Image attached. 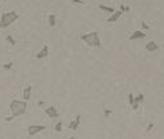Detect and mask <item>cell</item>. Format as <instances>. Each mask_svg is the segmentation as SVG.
Wrapping results in <instances>:
<instances>
[{"label":"cell","mask_w":164,"mask_h":139,"mask_svg":"<svg viewBox=\"0 0 164 139\" xmlns=\"http://www.w3.org/2000/svg\"><path fill=\"white\" fill-rule=\"evenodd\" d=\"M26 109H28V102L24 100H12L10 102V110L15 118L24 115L26 113Z\"/></svg>","instance_id":"6da1fadb"},{"label":"cell","mask_w":164,"mask_h":139,"mask_svg":"<svg viewBox=\"0 0 164 139\" xmlns=\"http://www.w3.org/2000/svg\"><path fill=\"white\" fill-rule=\"evenodd\" d=\"M17 20H19V13L16 11L4 12L0 17V29H7L8 27H11Z\"/></svg>","instance_id":"7a4b0ae2"},{"label":"cell","mask_w":164,"mask_h":139,"mask_svg":"<svg viewBox=\"0 0 164 139\" xmlns=\"http://www.w3.org/2000/svg\"><path fill=\"white\" fill-rule=\"evenodd\" d=\"M79 39H81L87 47H91V48H101V45H102L98 32H90L86 35H81Z\"/></svg>","instance_id":"3957f363"},{"label":"cell","mask_w":164,"mask_h":139,"mask_svg":"<svg viewBox=\"0 0 164 139\" xmlns=\"http://www.w3.org/2000/svg\"><path fill=\"white\" fill-rule=\"evenodd\" d=\"M46 129L48 127L45 126V125H30V126H28V129H26V133H28L29 137H34L38 133L45 131Z\"/></svg>","instance_id":"277c9868"},{"label":"cell","mask_w":164,"mask_h":139,"mask_svg":"<svg viewBox=\"0 0 164 139\" xmlns=\"http://www.w3.org/2000/svg\"><path fill=\"white\" fill-rule=\"evenodd\" d=\"M45 114L48 117H50V118H58L60 111H58V109H57L56 106H48L45 109Z\"/></svg>","instance_id":"5b68a950"},{"label":"cell","mask_w":164,"mask_h":139,"mask_svg":"<svg viewBox=\"0 0 164 139\" xmlns=\"http://www.w3.org/2000/svg\"><path fill=\"white\" fill-rule=\"evenodd\" d=\"M143 39H146V32H143V31H135V32H132L130 35V37H128L130 41H135V40H143Z\"/></svg>","instance_id":"8992f818"},{"label":"cell","mask_w":164,"mask_h":139,"mask_svg":"<svg viewBox=\"0 0 164 139\" xmlns=\"http://www.w3.org/2000/svg\"><path fill=\"white\" fill-rule=\"evenodd\" d=\"M48 56H49V45H44L41 51H38V53H36L37 60H42V58H46Z\"/></svg>","instance_id":"52a82bcc"},{"label":"cell","mask_w":164,"mask_h":139,"mask_svg":"<svg viewBox=\"0 0 164 139\" xmlns=\"http://www.w3.org/2000/svg\"><path fill=\"white\" fill-rule=\"evenodd\" d=\"M81 126V115H76V119L74 121H70V123H69V129L70 130H76Z\"/></svg>","instance_id":"ba28073f"},{"label":"cell","mask_w":164,"mask_h":139,"mask_svg":"<svg viewBox=\"0 0 164 139\" xmlns=\"http://www.w3.org/2000/svg\"><path fill=\"white\" fill-rule=\"evenodd\" d=\"M30 96H32V85H26L23 90V100L28 102L30 100Z\"/></svg>","instance_id":"9c48e42d"},{"label":"cell","mask_w":164,"mask_h":139,"mask_svg":"<svg viewBox=\"0 0 164 139\" xmlns=\"http://www.w3.org/2000/svg\"><path fill=\"white\" fill-rule=\"evenodd\" d=\"M122 15H123L122 11H115L114 13H111V16L107 19V23H117V21L122 17Z\"/></svg>","instance_id":"30bf717a"},{"label":"cell","mask_w":164,"mask_h":139,"mask_svg":"<svg viewBox=\"0 0 164 139\" xmlns=\"http://www.w3.org/2000/svg\"><path fill=\"white\" fill-rule=\"evenodd\" d=\"M159 49V45L155 41H148L147 44H146V51L150 52V53H152V52H156Z\"/></svg>","instance_id":"8fae6325"},{"label":"cell","mask_w":164,"mask_h":139,"mask_svg":"<svg viewBox=\"0 0 164 139\" xmlns=\"http://www.w3.org/2000/svg\"><path fill=\"white\" fill-rule=\"evenodd\" d=\"M48 24H49L50 28H54L56 24H57V17L54 13H50L49 16H48Z\"/></svg>","instance_id":"7c38bea8"},{"label":"cell","mask_w":164,"mask_h":139,"mask_svg":"<svg viewBox=\"0 0 164 139\" xmlns=\"http://www.w3.org/2000/svg\"><path fill=\"white\" fill-rule=\"evenodd\" d=\"M98 8H99L101 11L109 12L110 15H111V13H114V12H115V8H113V7H109V6H105V4H99V6H98Z\"/></svg>","instance_id":"4fadbf2b"},{"label":"cell","mask_w":164,"mask_h":139,"mask_svg":"<svg viewBox=\"0 0 164 139\" xmlns=\"http://www.w3.org/2000/svg\"><path fill=\"white\" fill-rule=\"evenodd\" d=\"M144 97H146V96H144V94H143V93H139V94H138V96H136V97H135V104H139V105H140V104H142V102H143V101H144Z\"/></svg>","instance_id":"5bb4252c"},{"label":"cell","mask_w":164,"mask_h":139,"mask_svg":"<svg viewBox=\"0 0 164 139\" xmlns=\"http://www.w3.org/2000/svg\"><path fill=\"white\" fill-rule=\"evenodd\" d=\"M6 40H7L8 43H10V45H12V47H15V45H16V40H15V37H13V36H11V35H7Z\"/></svg>","instance_id":"9a60e30c"},{"label":"cell","mask_w":164,"mask_h":139,"mask_svg":"<svg viewBox=\"0 0 164 139\" xmlns=\"http://www.w3.org/2000/svg\"><path fill=\"white\" fill-rule=\"evenodd\" d=\"M54 131H56V133H61V131H62V121H60V122L56 123Z\"/></svg>","instance_id":"2e32d148"},{"label":"cell","mask_w":164,"mask_h":139,"mask_svg":"<svg viewBox=\"0 0 164 139\" xmlns=\"http://www.w3.org/2000/svg\"><path fill=\"white\" fill-rule=\"evenodd\" d=\"M113 114V110L111 109H103V117L105 118H110Z\"/></svg>","instance_id":"e0dca14e"},{"label":"cell","mask_w":164,"mask_h":139,"mask_svg":"<svg viewBox=\"0 0 164 139\" xmlns=\"http://www.w3.org/2000/svg\"><path fill=\"white\" fill-rule=\"evenodd\" d=\"M13 66V62H6V64H3V69L4 70H11Z\"/></svg>","instance_id":"ac0fdd59"},{"label":"cell","mask_w":164,"mask_h":139,"mask_svg":"<svg viewBox=\"0 0 164 139\" xmlns=\"http://www.w3.org/2000/svg\"><path fill=\"white\" fill-rule=\"evenodd\" d=\"M128 104H130L131 106L135 104V97H134V94H132V93L128 94Z\"/></svg>","instance_id":"d6986e66"},{"label":"cell","mask_w":164,"mask_h":139,"mask_svg":"<svg viewBox=\"0 0 164 139\" xmlns=\"http://www.w3.org/2000/svg\"><path fill=\"white\" fill-rule=\"evenodd\" d=\"M72 4H74V6H83L85 2L83 0H72Z\"/></svg>","instance_id":"ffe728a7"},{"label":"cell","mask_w":164,"mask_h":139,"mask_svg":"<svg viewBox=\"0 0 164 139\" xmlns=\"http://www.w3.org/2000/svg\"><path fill=\"white\" fill-rule=\"evenodd\" d=\"M121 11L122 12H130V7H128V6H123V4H122V6H121Z\"/></svg>","instance_id":"44dd1931"},{"label":"cell","mask_w":164,"mask_h":139,"mask_svg":"<svg viewBox=\"0 0 164 139\" xmlns=\"http://www.w3.org/2000/svg\"><path fill=\"white\" fill-rule=\"evenodd\" d=\"M13 119H15V117H13V115H11V117H6V118H4V122L10 123V122H12Z\"/></svg>","instance_id":"7402d4cb"},{"label":"cell","mask_w":164,"mask_h":139,"mask_svg":"<svg viewBox=\"0 0 164 139\" xmlns=\"http://www.w3.org/2000/svg\"><path fill=\"white\" fill-rule=\"evenodd\" d=\"M142 29H143V31H147V29H150V25L146 24L144 21H142Z\"/></svg>","instance_id":"603a6c76"},{"label":"cell","mask_w":164,"mask_h":139,"mask_svg":"<svg viewBox=\"0 0 164 139\" xmlns=\"http://www.w3.org/2000/svg\"><path fill=\"white\" fill-rule=\"evenodd\" d=\"M152 129H154V123H152V122H150V123H148V126H147V129H146V131L150 133Z\"/></svg>","instance_id":"cb8c5ba5"},{"label":"cell","mask_w":164,"mask_h":139,"mask_svg":"<svg viewBox=\"0 0 164 139\" xmlns=\"http://www.w3.org/2000/svg\"><path fill=\"white\" fill-rule=\"evenodd\" d=\"M131 109H132V110H134V111H136V110H138V109H139V104H134V105H132V106H131Z\"/></svg>","instance_id":"d4e9b609"},{"label":"cell","mask_w":164,"mask_h":139,"mask_svg":"<svg viewBox=\"0 0 164 139\" xmlns=\"http://www.w3.org/2000/svg\"><path fill=\"white\" fill-rule=\"evenodd\" d=\"M37 105H38V106H44V105H45V102H44V101H38Z\"/></svg>","instance_id":"484cf974"},{"label":"cell","mask_w":164,"mask_h":139,"mask_svg":"<svg viewBox=\"0 0 164 139\" xmlns=\"http://www.w3.org/2000/svg\"><path fill=\"white\" fill-rule=\"evenodd\" d=\"M0 2H7V0H0Z\"/></svg>","instance_id":"4316f807"},{"label":"cell","mask_w":164,"mask_h":139,"mask_svg":"<svg viewBox=\"0 0 164 139\" xmlns=\"http://www.w3.org/2000/svg\"><path fill=\"white\" fill-rule=\"evenodd\" d=\"M68 139H74V138H73V137H72V138H68Z\"/></svg>","instance_id":"83f0119b"}]
</instances>
